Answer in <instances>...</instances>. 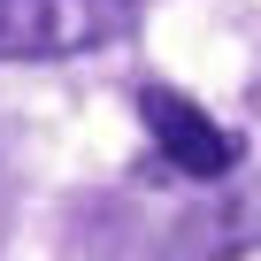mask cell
<instances>
[{
	"label": "cell",
	"instance_id": "1",
	"mask_svg": "<svg viewBox=\"0 0 261 261\" xmlns=\"http://www.w3.org/2000/svg\"><path fill=\"white\" fill-rule=\"evenodd\" d=\"M139 23V0H0V62L100 54Z\"/></svg>",
	"mask_w": 261,
	"mask_h": 261
},
{
	"label": "cell",
	"instance_id": "2",
	"mask_svg": "<svg viewBox=\"0 0 261 261\" xmlns=\"http://www.w3.org/2000/svg\"><path fill=\"white\" fill-rule=\"evenodd\" d=\"M139 115H146V130H154V146H162V162L169 169H185V177H200V185H215V177H230L238 169V130H223L200 100H185V92H162V85H146L139 92Z\"/></svg>",
	"mask_w": 261,
	"mask_h": 261
},
{
	"label": "cell",
	"instance_id": "3",
	"mask_svg": "<svg viewBox=\"0 0 261 261\" xmlns=\"http://www.w3.org/2000/svg\"><path fill=\"white\" fill-rule=\"evenodd\" d=\"M246 246H261V185L253 192H215L192 215H177V230L162 238L154 261H230Z\"/></svg>",
	"mask_w": 261,
	"mask_h": 261
}]
</instances>
